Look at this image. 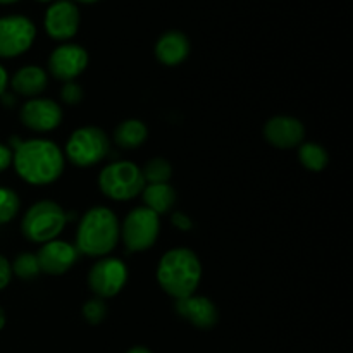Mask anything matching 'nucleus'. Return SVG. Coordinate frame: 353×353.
I'll return each mask as SVG.
<instances>
[{
    "label": "nucleus",
    "mask_w": 353,
    "mask_h": 353,
    "mask_svg": "<svg viewBox=\"0 0 353 353\" xmlns=\"http://www.w3.org/2000/svg\"><path fill=\"white\" fill-rule=\"evenodd\" d=\"M71 2H74V3H97V2H100V0H71Z\"/></svg>",
    "instance_id": "2f4dec72"
},
{
    "label": "nucleus",
    "mask_w": 353,
    "mask_h": 353,
    "mask_svg": "<svg viewBox=\"0 0 353 353\" xmlns=\"http://www.w3.org/2000/svg\"><path fill=\"white\" fill-rule=\"evenodd\" d=\"M68 223V214L54 200H40L24 212L21 231L33 243H47L55 240Z\"/></svg>",
    "instance_id": "20e7f679"
},
{
    "label": "nucleus",
    "mask_w": 353,
    "mask_h": 353,
    "mask_svg": "<svg viewBox=\"0 0 353 353\" xmlns=\"http://www.w3.org/2000/svg\"><path fill=\"white\" fill-rule=\"evenodd\" d=\"M157 283L174 300L193 295L202 281V262L190 248H171L157 265Z\"/></svg>",
    "instance_id": "f03ea898"
},
{
    "label": "nucleus",
    "mask_w": 353,
    "mask_h": 353,
    "mask_svg": "<svg viewBox=\"0 0 353 353\" xmlns=\"http://www.w3.org/2000/svg\"><path fill=\"white\" fill-rule=\"evenodd\" d=\"M148 138V128L140 119H126L114 130V143L123 150L141 147Z\"/></svg>",
    "instance_id": "a211bd4d"
},
{
    "label": "nucleus",
    "mask_w": 353,
    "mask_h": 353,
    "mask_svg": "<svg viewBox=\"0 0 353 353\" xmlns=\"http://www.w3.org/2000/svg\"><path fill=\"white\" fill-rule=\"evenodd\" d=\"M79 23H81V14H79L78 3L71 2V0H55L45 10V33L55 41L65 43L68 40H71L78 33Z\"/></svg>",
    "instance_id": "9d476101"
},
{
    "label": "nucleus",
    "mask_w": 353,
    "mask_h": 353,
    "mask_svg": "<svg viewBox=\"0 0 353 353\" xmlns=\"http://www.w3.org/2000/svg\"><path fill=\"white\" fill-rule=\"evenodd\" d=\"M107 310L109 309H107L105 300L95 296V299L86 300L85 305H83V309H81V312H83V317H85L86 323L92 324V326H97V324H100L107 317Z\"/></svg>",
    "instance_id": "b1692460"
},
{
    "label": "nucleus",
    "mask_w": 353,
    "mask_h": 353,
    "mask_svg": "<svg viewBox=\"0 0 353 353\" xmlns=\"http://www.w3.org/2000/svg\"><path fill=\"white\" fill-rule=\"evenodd\" d=\"M62 117H64L62 107L55 100L43 99V97L28 99V102L19 110L21 123L34 133H48L57 130L62 123Z\"/></svg>",
    "instance_id": "9b49d317"
},
{
    "label": "nucleus",
    "mask_w": 353,
    "mask_h": 353,
    "mask_svg": "<svg viewBox=\"0 0 353 353\" xmlns=\"http://www.w3.org/2000/svg\"><path fill=\"white\" fill-rule=\"evenodd\" d=\"M61 99L62 102L68 103V105H76L83 100V88L79 83L76 81H68L64 83L61 90Z\"/></svg>",
    "instance_id": "393cba45"
},
{
    "label": "nucleus",
    "mask_w": 353,
    "mask_h": 353,
    "mask_svg": "<svg viewBox=\"0 0 353 353\" xmlns=\"http://www.w3.org/2000/svg\"><path fill=\"white\" fill-rule=\"evenodd\" d=\"M161 233V219L147 207H137L124 217L119 236L130 252H145L152 248Z\"/></svg>",
    "instance_id": "0eeeda50"
},
{
    "label": "nucleus",
    "mask_w": 353,
    "mask_h": 353,
    "mask_svg": "<svg viewBox=\"0 0 353 353\" xmlns=\"http://www.w3.org/2000/svg\"><path fill=\"white\" fill-rule=\"evenodd\" d=\"M190 50H192V45H190L188 37L183 31L171 30L159 37V40L155 41L154 54L161 64L172 68V65H179L181 62H185L188 59Z\"/></svg>",
    "instance_id": "dca6fc26"
},
{
    "label": "nucleus",
    "mask_w": 353,
    "mask_h": 353,
    "mask_svg": "<svg viewBox=\"0 0 353 353\" xmlns=\"http://www.w3.org/2000/svg\"><path fill=\"white\" fill-rule=\"evenodd\" d=\"M126 281V264L116 257H100L88 272L90 290L102 300L119 295Z\"/></svg>",
    "instance_id": "1a4fd4ad"
},
{
    "label": "nucleus",
    "mask_w": 353,
    "mask_h": 353,
    "mask_svg": "<svg viewBox=\"0 0 353 353\" xmlns=\"http://www.w3.org/2000/svg\"><path fill=\"white\" fill-rule=\"evenodd\" d=\"M172 226H176L178 230H181V231H190L193 228V223H192V219L186 216V214L174 212L172 214Z\"/></svg>",
    "instance_id": "bb28decb"
},
{
    "label": "nucleus",
    "mask_w": 353,
    "mask_h": 353,
    "mask_svg": "<svg viewBox=\"0 0 353 353\" xmlns=\"http://www.w3.org/2000/svg\"><path fill=\"white\" fill-rule=\"evenodd\" d=\"M110 138L97 126H83L71 133L65 143V159L76 168H92L109 155Z\"/></svg>",
    "instance_id": "423d86ee"
},
{
    "label": "nucleus",
    "mask_w": 353,
    "mask_h": 353,
    "mask_svg": "<svg viewBox=\"0 0 353 353\" xmlns=\"http://www.w3.org/2000/svg\"><path fill=\"white\" fill-rule=\"evenodd\" d=\"M145 185H159V183H169L172 178V165L168 159L154 157L141 168Z\"/></svg>",
    "instance_id": "412c9836"
},
{
    "label": "nucleus",
    "mask_w": 353,
    "mask_h": 353,
    "mask_svg": "<svg viewBox=\"0 0 353 353\" xmlns=\"http://www.w3.org/2000/svg\"><path fill=\"white\" fill-rule=\"evenodd\" d=\"M264 138L272 147L290 150L303 143L305 128L296 117L292 116H274L265 123Z\"/></svg>",
    "instance_id": "4468645a"
},
{
    "label": "nucleus",
    "mask_w": 353,
    "mask_h": 353,
    "mask_svg": "<svg viewBox=\"0 0 353 353\" xmlns=\"http://www.w3.org/2000/svg\"><path fill=\"white\" fill-rule=\"evenodd\" d=\"M37 2H54V0H37Z\"/></svg>",
    "instance_id": "72a5a7b5"
},
{
    "label": "nucleus",
    "mask_w": 353,
    "mask_h": 353,
    "mask_svg": "<svg viewBox=\"0 0 353 353\" xmlns=\"http://www.w3.org/2000/svg\"><path fill=\"white\" fill-rule=\"evenodd\" d=\"M12 165L24 183L33 186H47L61 178L64 172L65 159L54 141L34 138V140L19 141L12 148Z\"/></svg>",
    "instance_id": "f257e3e1"
},
{
    "label": "nucleus",
    "mask_w": 353,
    "mask_h": 353,
    "mask_svg": "<svg viewBox=\"0 0 353 353\" xmlns=\"http://www.w3.org/2000/svg\"><path fill=\"white\" fill-rule=\"evenodd\" d=\"M7 85H9V74H7V71L3 69V65L0 64V97L6 93Z\"/></svg>",
    "instance_id": "c85d7f7f"
},
{
    "label": "nucleus",
    "mask_w": 353,
    "mask_h": 353,
    "mask_svg": "<svg viewBox=\"0 0 353 353\" xmlns=\"http://www.w3.org/2000/svg\"><path fill=\"white\" fill-rule=\"evenodd\" d=\"M6 323H7L6 312H3V309H0V331H2L3 327H6Z\"/></svg>",
    "instance_id": "7c9ffc66"
},
{
    "label": "nucleus",
    "mask_w": 353,
    "mask_h": 353,
    "mask_svg": "<svg viewBox=\"0 0 353 353\" xmlns=\"http://www.w3.org/2000/svg\"><path fill=\"white\" fill-rule=\"evenodd\" d=\"M299 161L309 171L319 172L327 168L330 155H327V150L323 145L309 141V143H302L299 147Z\"/></svg>",
    "instance_id": "aec40b11"
},
{
    "label": "nucleus",
    "mask_w": 353,
    "mask_h": 353,
    "mask_svg": "<svg viewBox=\"0 0 353 353\" xmlns=\"http://www.w3.org/2000/svg\"><path fill=\"white\" fill-rule=\"evenodd\" d=\"M12 279V269H10V262L7 261L3 255H0V292L7 288Z\"/></svg>",
    "instance_id": "a878e982"
},
{
    "label": "nucleus",
    "mask_w": 353,
    "mask_h": 353,
    "mask_svg": "<svg viewBox=\"0 0 353 353\" xmlns=\"http://www.w3.org/2000/svg\"><path fill=\"white\" fill-rule=\"evenodd\" d=\"M48 85V74L40 65H24L17 69L16 74L10 78V86L14 93L26 99H37L38 95L45 92Z\"/></svg>",
    "instance_id": "f3484780"
},
{
    "label": "nucleus",
    "mask_w": 353,
    "mask_h": 353,
    "mask_svg": "<svg viewBox=\"0 0 353 353\" xmlns=\"http://www.w3.org/2000/svg\"><path fill=\"white\" fill-rule=\"evenodd\" d=\"M99 188L107 199L128 202L141 195L145 179L141 168L131 161H116L107 164L99 174Z\"/></svg>",
    "instance_id": "39448f33"
},
{
    "label": "nucleus",
    "mask_w": 353,
    "mask_h": 353,
    "mask_svg": "<svg viewBox=\"0 0 353 353\" xmlns=\"http://www.w3.org/2000/svg\"><path fill=\"white\" fill-rule=\"evenodd\" d=\"M88 65V52L78 43H62L48 57V72L57 81L68 83L85 72Z\"/></svg>",
    "instance_id": "f8f14e48"
},
{
    "label": "nucleus",
    "mask_w": 353,
    "mask_h": 353,
    "mask_svg": "<svg viewBox=\"0 0 353 353\" xmlns=\"http://www.w3.org/2000/svg\"><path fill=\"white\" fill-rule=\"evenodd\" d=\"M176 312L196 330L203 331L212 330L219 321V310H217L216 303L207 296L195 295V293L186 299L176 300Z\"/></svg>",
    "instance_id": "2eb2a0df"
},
{
    "label": "nucleus",
    "mask_w": 353,
    "mask_h": 353,
    "mask_svg": "<svg viewBox=\"0 0 353 353\" xmlns=\"http://www.w3.org/2000/svg\"><path fill=\"white\" fill-rule=\"evenodd\" d=\"M21 200L12 188L0 186V224H7L19 214Z\"/></svg>",
    "instance_id": "5701e85b"
},
{
    "label": "nucleus",
    "mask_w": 353,
    "mask_h": 353,
    "mask_svg": "<svg viewBox=\"0 0 353 353\" xmlns=\"http://www.w3.org/2000/svg\"><path fill=\"white\" fill-rule=\"evenodd\" d=\"M126 353H152V350H148L147 347H133V348H130Z\"/></svg>",
    "instance_id": "c756f323"
},
{
    "label": "nucleus",
    "mask_w": 353,
    "mask_h": 353,
    "mask_svg": "<svg viewBox=\"0 0 353 353\" xmlns=\"http://www.w3.org/2000/svg\"><path fill=\"white\" fill-rule=\"evenodd\" d=\"M37 38V28L26 16L0 17V59H14L28 52Z\"/></svg>",
    "instance_id": "6e6552de"
},
{
    "label": "nucleus",
    "mask_w": 353,
    "mask_h": 353,
    "mask_svg": "<svg viewBox=\"0 0 353 353\" xmlns=\"http://www.w3.org/2000/svg\"><path fill=\"white\" fill-rule=\"evenodd\" d=\"M143 207L150 209L157 216L169 212L174 207L176 190L169 183H159V185H145L141 192Z\"/></svg>",
    "instance_id": "6ab92c4d"
},
{
    "label": "nucleus",
    "mask_w": 353,
    "mask_h": 353,
    "mask_svg": "<svg viewBox=\"0 0 353 353\" xmlns=\"http://www.w3.org/2000/svg\"><path fill=\"white\" fill-rule=\"evenodd\" d=\"M78 254L79 252L76 250L74 245L55 238L40 247L37 254L38 265L45 274L62 276L74 265V262L78 261Z\"/></svg>",
    "instance_id": "ddd939ff"
},
{
    "label": "nucleus",
    "mask_w": 353,
    "mask_h": 353,
    "mask_svg": "<svg viewBox=\"0 0 353 353\" xmlns=\"http://www.w3.org/2000/svg\"><path fill=\"white\" fill-rule=\"evenodd\" d=\"M10 269H12V276L24 279V281L34 279L41 272L37 254H30V252H23V254L17 255L10 264Z\"/></svg>",
    "instance_id": "4be33fe9"
},
{
    "label": "nucleus",
    "mask_w": 353,
    "mask_h": 353,
    "mask_svg": "<svg viewBox=\"0 0 353 353\" xmlns=\"http://www.w3.org/2000/svg\"><path fill=\"white\" fill-rule=\"evenodd\" d=\"M19 0H0V6H9V3H16Z\"/></svg>",
    "instance_id": "473e14b6"
},
{
    "label": "nucleus",
    "mask_w": 353,
    "mask_h": 353,
    "mask_svg": "<svg viewBox=\"0 0 353 353\" xmlns=\"http://www.w3.org/2000/svg\"><path fill=\"white\" fill-rule=\"evenodd\" d=\"M119 241V221L109 207H93L81 217L76 233V250L88 257H107Z\"/></svg>",
    "instance_id": "7ed1b4c3"
},
{
    "label": "nucleus",
    "mask_w": 353,
    "mask_h": 353,
    "mask_svg": "<svg viewBox=\"0 0 353 353\" xmlns=\"http://www.w3.org/2000/svg\"><path fill=\"white\" fill-rule=\"evenodd\" d=\"M10 164H12V148L0 143V172L9 169Z\"/></svg>",
    "instance_id": "cd10ccee"
}]
</instances>
